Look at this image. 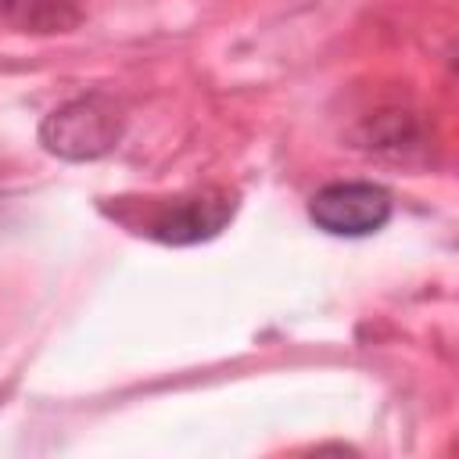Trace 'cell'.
I'll use <instances>...</instances> for the list:
<instances>
[{
  "label": "cell",
  "instance_id": "cell-1",
  "mask_svg": "<svg viewBox=\"0 0 459 459\" xmlns=\"http://www.w3.org/2000/svg\"><path fill=\"white\" fill-rule=\"evenodd\" d=\"M111 201L115 204H104V212L115 222H122L136 237L169 247H190L212 240L237 215V194L219 186L194 194H169V197H111Z\"/></svg>",
  "mask_w": 459,
  "mask_h": 459
},
{
  "label": "cell",
  "instance_id": "cell-2",
  "mask_svg": "<svg viewBox=\"0 0 459 459\" xmlns=\"http://www.w3.org/2000/svg\"><path fill=\"white\" fill-rule=\"evenodd\" d=\"M126 133L122 104L111 93L90 90L65 100L39 122V143L65 161H93L108 154Z\"/></svg>",
  "mask_w": 459,
  "mask_h": 459
},
{
  "label": "cell",
  "instance_id": "cell-3",
  "mask_svg": "<svg viewBox=\"0 0 459 459\" xmlns=\"http://www.w3.org/2000/svg\"><path fill=\"white\" fill-rule=\"evenodd\" d=\"M394 212L391 194L369 179L326 183L308 201V219L330 237H369L387 226Z\"/></svg>",
  "mask_w": 459,
  "mask_h": 459
}]
</instances>
